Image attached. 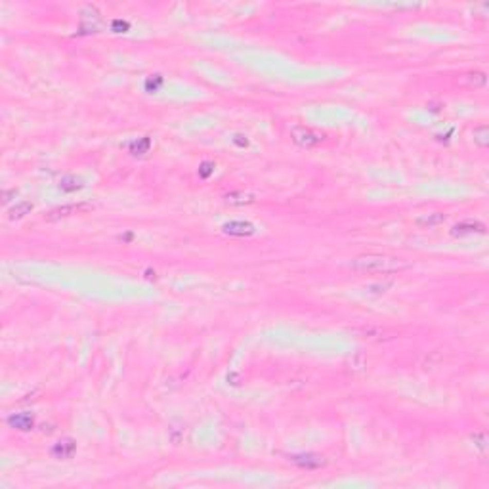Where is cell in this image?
Returning a JSON list of instances; mask_svg holds the SVG:
<instances>
[{"label":"cell","instance_id":"6da1fadb","mask_svg":"<svg viewBox=\"0 0 489 489\" xmlns=\"http://www.w3.org/2000/svg\"><path fill=\"white\" fill-rule=\"evenodd\" d=\"M352 268L359 274H392V271L405 268V262L402 258H394V256L363 255L352 260Z\"/></svg>","mask_w":489,"mask_h":489},{"label":"cell","instance_id":"7a4b0ae2","mask_svg":"<svg viewBox=\"0 0 489 489\" xmlns=\"http://www.w3.org/2000/svg\"><path fill=\"white\" fill-rule=\"evenodd\" d=\"M291 136H293V140H295L298 146H302V148H315V146H319L323 141V134H317L312 128H306V126H293Z\"/></svg>","mask_w":489,"mask_h":489},{"label":"cell","instance_id":"3957f363","mask_svg":"<svg viewBox=\"0 0 489 489\" xmlns=\"http://www.w3.org/2000/svg\"><path fill=\"white\" fill-rule=\"evenodd\" d=\"M90 208H92V205H86V203L60 207V208H54L50 214H46V220L48 222H54V220H60V218H67V216H73V214H81V212H86V210H90Z\"/></svg>","mask_w":489,"mask_h":489},{"label":"cell","instance_id":"277c9868","mask_svg":"<svg viewBox=\"0 0 489 489\" xmlns=\"http://www.w3.org/2000/svg\"><path fill=\"white\" fill-rule=\"evenodd\" d=\"M224 233L233 235V237H248L256 231L255 224L250 222H243V220H231L228 224H224Z\"/></svg>","mask_w":489,"mask_h":489},{"label":"cell","instance_id":"5b68a950","mask_svg":"<svg viewBox=\"0 0 489 489\" xmlns=\"http://www.w3.org/2000/svg\"><path fill=\"white\" fill-rule=\"evenodd\" d=\"M288 461L295 462L296 466H300V468H319V466H323L325 464V459L319 455H312V453H300V455H291L288 457Z\"/></svg>","mask_w":489,"mask_h":489},{"label":"cell","instance_id":"8992f818","mask_svg":"<svg viewBox=\"0 0 489 489\" xmlns=\"http://www.w3.org/2000/svg\"><path fill=\"white\" fill-rule=\"evenodd\" d=\"M453 235H468V233H485V226L482 222H476V220H464L461 224L453 226L451 229Z\"/></svg>","mask_w":489,"mask_h":489},{"label":"cell","instance_id":"52a82bcc","mask_svg":"<svg viewBox=\"0 0 489 489\" xmlns=\"http://www.w3.org/2000/svg\"><path fill=\"white\" fill-rule=\"evenodd\" d=\"M75 451H77V443H75L73 440L65 438V440L58 442L54 447H52V455H54L56 459H71V457L75 455Z\"/></svg>","mask_w":489,"mask_h":489},{"label":"cell","instance_id":"ba28073f","mask_svg":"<svg viewBox=\"0 0 489 489\" xmlns=\"http://www.w3.org/2000/svg\"><path fill=\"white\" fill-rule=\"evenodd\" d=\"M8 424L17 430H31L34 424V419L29 413H17V415H12L8 419Z\"/></svg>","mask_w":489,"mask_h":489},{"label":"cell","instance_id":"9c48e42d","mask_svg":"<svg viewBox=\"0 0 489 489\" xmlns=\"http://www.w3.org/2000/svg\"><path fill=\"white\" fill-rule=\"evenodd\" d=\"M149 148H151V140H149V136H141V138L132 140L130 143H128V151H130L132 155H146L149 151Z\"/></svg>","mask_w":489,"mask_h":489},{"label":"cell","instance_id":"30bf717a","mask_svg":"<svg viewBox=\"0 0 489 489\" xmlns=\"http://www.w3.org/2000/svg\"><path fill=\"white\" fill-rule=\"evenodd\" d=\"M442 222H445V214L443 212H432V214H422L421 218H416V226L432 228V226H438Z\"/></svg>","mask_w":489,"mask_h":489},{"label":"cell","instance_id":"8fae6325","mask_svg":"<svg viewBox=\"0 0 489 489\" xmlns=\"http://www.w3.org/2000/svg\"><path fill=\"white\" fill-rule=\"evenodd\" d=\"M252 201H255V197L250 193H245V191H231V193L226 195V203L228 205H248Z\"/></svg>","mask_w":489,"mask_h":489},{"label":"cell","instance_id":"7c38bea8","mask_svg":"<svg viewBox=\"0 0 489 489\" xmlns=\"http://www.w3.org/2000/svg\"><path fill=\"white\" fill-rule=\"evenodd\" d=\"M31 210H33V205H31V203H27V201L17 203L14 208H10L8 218H10V220H20V218H23L25 214H29Z\"/></svg>","mask_w":489,"mask_h":489},{"label":"cell","instance_id":"4fadbf2b","mask_svg":"<svg viewBox=\"0 0 489 489\" xmlns=\"http://www.w3.org/2000/svg\"><path fill=\"white\" fill-rule=\"evenodd\" d=\"M81 188H82V182L79 180V178H75V176H65V178H61L60 182V189L65 191V193L77 191V189H81Z\"/></svg>","mask_w":489,"mask_h":489},{"label":"cell","instance_id":"5bb4252c","mask_svg":"<svg viewBox=\"0 0 489 489\" xmlns=\"http://www.w3.org/2000/svg\"><path fill=\"white\" fill-rule=\"evenodd\" d=\"M474 141L480 146V148H485L489 143V132L487 126H478L474 128Z\"/></svg>","mask_w":489,"mask_h":489},{"label":"cell","instance_id":"9a60e30c","mask_svg":"<svg viewBox=\"0 0 489 489\" xmlns=\"http://www.w3.org/2000/svg\"><path fill=\"white\" fill-rule=\"evenodd\" d=\"M162 77L161 75H151V77H148V81H146V90L148 92H157L159 88L162 86Z\"/></svg>","mask_w":489,"mask_h":489},{"label":"cell","instance_id":"2e32d148","mask_svg":"<svg viewBox=\"0 0 489 489\" xmlns=\"http://www.w3.org/2000/svg\"><path fill=\"white\" fill-rule=\"evenodd\" d=\"M468 84L470 86H483V84H485V75L483 73L468 75Z\"/></svg>","mask_w":489,"mask_h":489},{"label":"cell","instance_id":"e0dca14e","mask_svg":"<svg viewBox=\"0 0 489 489\" xmlns=\"http://www.w3.org/2000/svg\"><path fill=\"white\" fill-rule=\"evenodd\" d=\"M212 172H214V162H210V161H205L201 165V168H199V176H201V178H208Z\"/></svg>","mask_w":489,"mask_h":489},{"label":"cell","instance_id":"ac0fdd59","mask_svg":"<svg viewBox=\"0 0 489 489\" xmlns=\"http://www.w3.org/2000/svg\"><path fill=\"white\" fill-rule=\"evenodd\" d=\"M233 141L237 143V146H239V148H247V146H248V141H247V140H243V136H235Z\"/></svg>","mask_w":489,"mask_h":489},{"label":"cell","instance_id":"d6986e66","mask_svg":"<svg viewBox=\"0 0 489 489\" xmlns=\"http://www.w3.org/2000/svg\"><path fill=\"white\" fill-rule=\"evenodd\" d=\"M113 29H128V23H122V21H113Z\"/></svg>","mask_w":489,"mask_h":489}]
</instances>
